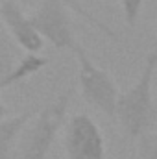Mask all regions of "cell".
Segmentation results:
<instances>
[{
    "label": "cell",
    "instance_id": "9",
    "mask_svg": "<svg viewBox=\"0 0 157 159\" xmlns=\"http://www.w3.org/2000/svg\"><path fill=\"white\" fill-rule=\"evenodd\" d=\"M63 2H65V4H67V6H69V7H70L74 13H76V15H79V17H81L85 22H89L92 28H96L100 34H104L107 39L118 41L117 34H115V32H113V30H111L107 24H104L100 19H96V17H94V15H92L89 9H85V6H81V4H79V0H63Z\"/></svg>",
    "mask_w": 157,
    "mask_h": 159
},
{
    "label": "cell",
    "instance_id": "10",
    "mask_svg": "<svg viewBox=\"0 0 157 159\" xmlns=\"http://www.w3.org/2000/svg\"><path fill=\"white\" fill-rule=\"evenodd\" d=\"M142 6H144V0H120L124 20L129 28L137 26V20L142 13Z\"/></svg>",
    "mask_w": 157,
    "mask_h": 159
},
{
    "label": "cell",
    "instance_id": "11",
    "mask_svg": "<svg viewBox=\"0 0 157 159\" xmlns=\"http://www.w3.org/2000/svg\"><path fill=\"white\" fill-rule=\"evenodd\" d=\"M141 159H157V137H142Z\"/></svg>",
    "mask_w": 157,
    "mask_h": 159
},
{
    "label": "cell",
    "instance_id": "3",
    "mask_svg": "<svg viewBox=\"0 0 157 159\" xmlns=\"http://www.w3.org/2000/svg\"><path fill=\"white\" fill-rule=\"evenodd\" d=\"M30 20L43 41H48L57 52H72L76 56L83 50L74 35L67 4L63 0H41L32 11Z\"/></svg>",
    "mask_w": 157,
    "mask_h": 159
},
{
    "label": "cell",
    "instance_id": "7",
    "mask_svg": "<svg viewBox=\"0 0 157 159\" xmlns=\"http://www.w3.org/2000/svg\"><path fill=\"white\" fill-rule=\"evenodd\" d=\"M37 111L39 109L30 107L24 113H19L15 117H7L6 120L0 122V159H9L11 150H13L19 135L22 133V129L26 128L30 119L35 117Z\"/></svg>",
    "mask_w": 157,
    "mask_h": 159
},
{
    "label": "cell",
    "instance_id": "6",
    "mask_svg": "<svg viewBox=\"0 0 157 159\" xmlns=\"http://www.w3.org/2000/svg\"><path fill=\"white\" fill-rule=\"evenodd\" d=\"M0 22L6 32L11 35L20 50L30 54H39L44 46V41L34 28L30 15H24L22 7L15 0H2L0 6Z\"/></svg>",
    "mask_w": 157,
    "mask_h": 159
},
{
    "label": "cell",
    "instance_id": "1",
    "mask_svg": "<svg viewBox=\"0 0 157 159\" xmlns=\"http://www.w3.org/2000/svg\"><path fill=\"white\" fill-rule=\"evenodd\" d=\"M157 70V52H150L144 59L137 81L124 93H118L117 120L122 133L129 141L146 137L157 126V104L152 94Z\"/></svg>",
    "mask_w": 157,
    "mask_h": 159
},
{
    "label": "cell",
    "instance_id": "4",
    "mask_svg": "<svg viewBox=\"0 0 157 159\" xmlns=\"http://www.w3.org/2000/svg\"><path fill=\"white\" fill-rule=\"evenodd\" d=\"M78 59V83L81 89V96L100 109L105 117L117 119V100H118V87L113 76L100 69L87 50H79L76 54Z\"/></svg>",
    "mask_w": 157,
    "mask_h": 159
},
{
    "label": "cell",
    "instance_id": "2",
    "mask_svg": "<svg viewBox=\"0 0 157 159\" xmlns=\"http://www.w3.org/2000/svg\"><path fill=\"white\" fill-rule=\"evenodd\" d=\"M74 94V85H69L61 91L54 100L43 106L35 113V119L28 126L22 146H20V159H48L50 148L67 122L69 106Z\"/></svg>",
    "mask_w": 157,
    "mask_h": 159
},
{
    "label": "cell",
    "instance_id": "5",
    "mask_svg": "<svg viewBox=\"0 0 157 159\" xmlns=\"http://www.w3.org/2000/svg\"><path fill=\"white\" fill-rule=\"evenodd\" d=\"M65 159H105V141L98 124L87 113H76L65 122Z\"/></svg>",
    "mask_w": 157,
    "mask_h": 159
},
{
    "label": "cell",
    "instance_id": "12",
    "mask_svg": "<svg viewBox=\"0 0 157 159\" xmlns=\"http://www.w3.org/2000/svg\"><path fill=\"white\" fill-rule=\"evenodd\" d=\"M7 113H9V111H7V107H6V104H4V102L0 100V122H2V120H6V119H7Z\"/></svg>",
    "mask_w": 157,
    "mask_h": 159
},
{
    "label": "cell",
    "instance_id": "8",
    "mask_svg": "<svg viewBox=\"0 0 157 159\" xmlns=\"http://www.w3.org/2000/svg\"><path fill=\"white\" fill-rule=\"evenodd\" d=\"M22 56L24 54H20V46L11 39V35L0 22V80L11 74V70L17 67Z\"/></svg>",
    "mask_w": 157,
    "mask_h": 159
},
{
    "label": "cell",
    "instance_id": "13",
    "mask_svg": "<svg viewBox=\"0 0 157 159\" xmlns=\"http://www.w3.org/2000/svg\"><path fill=\"white\" fill-rule=\"evenodd\" d=\"M0 6H2V0H0Z\"/></svg>",
    "mask_w": 157,
    "mask_h": 159
}]
</instances>
